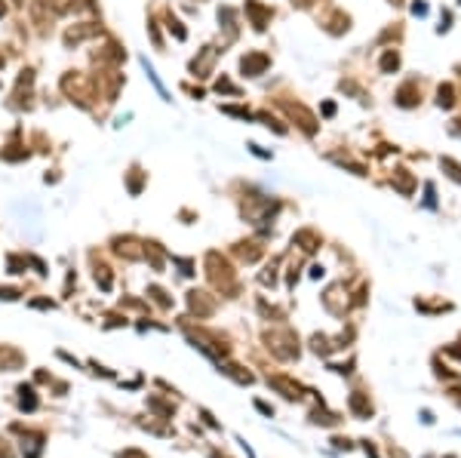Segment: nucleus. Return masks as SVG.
<instances>
[{"mask_svg":"<svg viewBox=\"0 0 461 458\" xmlns=\"http://www.w3.org/2000/svg\"><path fill=\"white\" fill-rule=\"evenodd\" d=\"M117 458H145V455H142V452H132V449H129V452H120Z\"/></svg>","mask_w":461,"mask_h":458,"instance_id":"obj_1","label":"nucleus"}]
</instances>
